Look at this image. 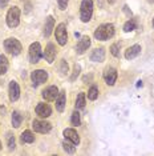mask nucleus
Instances as JSON below:
<instances>
[{
  "label": "nucleus",
  "mask_w": 154,
  "mask_h": 156,
  "mask_svg": "<svg viewBox=\"0 0 154 156\" xmlns=\"http://www.w3.org/2000/svg\"><path fill=\"white\" fill-rule=\"evenodd\" d=\"M120 48L121 44L120 43H114L110 45V54L114 56V58H120Z\"/></svg>",
  "instance_id": "c756f323"
},
{
  "label": "nucleus",
  "mask_w": 154,
  "mask_h": 156,
  "mask_svg": "<svg viewBox=\"0 0 154 156\" xmlns=\"http://www.w3.org/2000/svg\"><path fill=\"white\" fill-rule=\"evenodd\" d=\"M7 145H8V150L9 151H13L16 147V141H15V136L12 133H8L7 135Z\"/></svg>",
  "instance_id": "c85d7f7f"
},
{
  "label": "nucleus",
  "mask_w": 154,
  "mask_h": 156,
  "mask_svg": "<svg viewBox=\"0 0 154 156\" xmlns=\"http://www.w3.org/2000/svg\"><path fill=\"white\" fill-rule=\"evenodd\" d=\"M20 15H22V11L17 5H13L8 9L7 12V16H5V22H7V26L9 28H16L19 27L20 24Z\"/></svg>",
  "instance_id": "f03ea898"
},
{
  "label": "nucleus",
  "mask_w": 154,
  "mask_h": 156,
  "mask_svg": "<svg viewBox=\"0 0 154 156\" xmlns=\"http://www.w3.org/2000/svg\"><path fill=\"white\" fill-rule=\"evenodd\" d=\"M0 151H2V141H0Z\"/></svg>",
  "instance_id": "4c0bfd02"
},
{
  "label": "nucleus",
  "mask_w": 154,
  "mask_h": 156,
  "mask_svg": "<svg viewBox=\"0 0 154 156\" xmlns=\"http://www.w3.org/2000/svg\"><path fill=\"white\" fill-rule=\"evenodd\" d=\"M90 37L89 36H82L81 39H80L79 41H77V44H76V54L77 55H82V54H85L86 51H88V48L90 47Z\"/></svg>",
  "instance_id": "ddd939ff"
},
{
  "label": "nucleus",
  "mask_w": 154,
  "mask_h": 156,
  "mask_svg": "<svg viewBox=\"0 0 154 156\" xmlns=\"http://www.w3.org/2000/svg\"><path fill=\"white\" fill-rule=\"evenodd\" d=\"M62 148H64V151L66 152V154H75L76 152V145L73 143H71V141H68V140L62 141Z\"/></svg>",
  "instance_id": "a878e982"
},
{
  "label": "nucleus",
  "mask_w": 154,
  "mask_h": 156,
  "mask_svg": "<svg viewBox=\"0 0 154 156\" xmlns=\"http://www.w3.org/2000/svg\"><path fill=\"white\" fill-rule=\"evenodd\" d=\"M137 87H142V81H141V80H138V84H137Z\"/></svg>",
  "instance_id": "e433bc0d"
},
{
  "label": "nucleus",
  "mask_w": 154,
  "mask_h": 156,
  "mask_svg": "<svg viewBox=\"0 0 154 156\" xmlns=\"http://www.w3.org/2000/svg\"><path fill=\"white\" fill-rule=\"evenodd\" d=\"M31 7H32V4H31L29 2H27V3H25V13L31 12Z\"/></svg>",
  "instance_id": "72a5a7b5"
},
{
  "label": "nucleus",
  "mask_w": 154,
  "mask_h": 156,
  "mask_svg": "<svg viewBox=\"0 0 154 156\" xmlns=\"http://www.w3.org/2000/svg\"><path fill=\"white\" fill-rule=\"evenodd\" d=\"M59 72H60V75H61V76H66V75H68V72H69V66H68V63H66L64 59L60 60V66H59Z\"/></svg>",
  "instance_id": "bb28decb"
},
{
  "label": "nucleus",
  "mask_w": 154,
  "mask_h": 156,
  "mask_svg": "<svg viewBox=\"0 0 154 156\" xmlns=\"http://www.w3.org/2000/svg\"><path fill=\"white\" fill-rule=\"evenodd\" d=\"M22 141H23V143H27V144L33 143V141H35V135L31 132L29 129L24 131V132L22 133Z\"/></svg>",
  "instance_id": "5701e85b"
},
{
  "label": "nucleus",
  "mask_w": 154,
  "mask_h": 156,
  "mask_svg": "<svg viewBox=\"0 0 154 156\" xmlns=\"http://www.w3.org/2000/svg\"><path fill=\"white\" fill-rule=\"evenodd\" d=\"M152 24H153V28H154V19H153V23Z\"/></svg>",
  "instance_id": "58836bf2"
},
{
  "label": "nucleus",
  "mask_w": 154,
  "mask_h": 156,
  "mask_svg": "<svg viewBox=\"0 0 154 156\" xmlns=\"http://www.w3.org/2000/svg\"><path fill=\"white\" fill-rule=\"evenodd\" d=\"M93 16V0H82L80 5V19L82 23L90 22Z\"/></svg>",
  "instance_id": "7ed1b4c3"
},
{
  "label": "nucleus",
  "mask_w": 154,
  "mask_h": 156,
  "mask_svg": "<svg viewBox=\"0 0 154 156\" xmlns=\"http://www.w3.org/2000/svg\"><path fill=\"white\" fill-rule=\"evenodd\" d=\"M85 103H86L85 94H84V92H80V94L77 95V98H76V104H75L76 109H84L85 108Z\"/></svg>",
  "instance_id": "412c9836"
},
{
  "label": "nucleus",
  "mask_w": 154,
  "mask_h": 156,
  "mask_svg": "<svg viewBox=\"0 0 154 156\" xmlns=\"http://www.w3.org/2000/svg\"><path fill=\"white\" fill-rule=\"evenodd\" d=\"M28 58H29V63L36 64L40 62L43 58V49H41V44L38 41H35L29 45V51H28Z\"/></svg>",
  "instance_id": "39448f33"
},
{
  "label": "nucleus",
  "mask_w": 154,
  "mask_h": 156,
  "mask_svg": "<svg viewBox=\"0 0 154 156\" xmlns=\"http://www.w3.org/2000/svg\"><path fill=\"white\" fill-rule=\"evenodd\" d=\"M114 32H116V28L112 23H105V24H101V26L97 27V30L94 31L93 36L96 40H100V41H106L112 39L114 36Z\"/></svg>",
  "instance_id": "f257e3e1"
},
{
  "label": "nucleus",
  "mask_w": 154,
  "mask_h": 156,
  "mask_svg": "<svg viewBox=\"0 0 154 156\" xmlns=\"http://www.w3.org/2000/svg\"><path fill=\"white\" fill-rule=\"evenodd\" d=\"M9 0H0V8H5L7 5H8Z\"/></svg>",
  "instance_id": "473e14b6"
},
{
  "label": "nucleus",
  "mask_w": 154,
  "mask_h": 156,
  "mask_svg": "<svg viewBox=\"0 0 154 156\" xmlns=\"http://www.w3.org/2000/svg\"><path fill=\"white\" fill-rule=\"evenodd\" d=\"M71 123H72L73 127L81 126V115H80L79 109H76V111L72 113V116H71Z\"/></svg>",
  "instance_id": "393cba45"
},
{
  "label": "nucleus",
  "mask_w": 154,
  "mask_h": 156,
  "mask_svg": "<svg viewBox=\"0 0 154 156\" xmlns=\"http://www.w3.org/2000/svg\"><path fill=\"white\" fill-rule=\"evenodd\" d=\"M31 80H32V87L36 88L48 80V72L44 69H35L31 73Z\"/></svg>",
  "instance_id": "0eeeda50"
},
{
  "label": "nucleus",
  "mask_w": 154,
  "mask_h": 156,
  "mask_svg": "<svg viewBox=\"0 0 154 156\" xmlns=\"http://www.w3.org/2000/svg\"><path fill=\"white\" fill-rule=\"evenodd\" d=\"M32 128L35 129V132H38V133H48L51 132L52 129V124L45 122V120H33L32 122Z\"/></svg>",
  "instance_id": "1a4fd4ad"
},
{
  "label": "nucleus",
  "mask_w": 154,
  "mask_h": 156,
  "mask_svg": "<svg viewBox=\"0 0 154 156\" xmlns=\"http://www.w3.org/2000/svg\"><path fill=\"white\" fill-rule=\"evenodd\" d=\"M97 98H99V88H97V86H92L88 91V99L94 101Z\"/></svg>",
  "instance_id": "cd10ccee"
},
{
  "label": "nucleus",
  "mask_w": 154,
  "mask_h": 156,
  "mask_svg": "<svg viewBox=\"0 0 154 156\" xmlns=\"http://www.w3.org/2000/svg\"><path fill=\"white\" fill-rule=\"evenodd\" d=\"M22 122H23V115L19 111H13L11 116V123H12L13 128H19L22 126Z\"/></svg>",
  "instance_id": "aec40b11"
},
{
  "label": "nucleus",
  "mask_w": 154,
  "mask_h": 156,
  "mask_svg": "<svg viewBox=\"0 0 154 156\" xmlns=\"http://www.w3.org/2000/svg\"><path fill=\"white\" fill-rule=\"evenodd\" d=\"M59 88L56 86H48L45 90H43V92H41V96H43V99L45 101H55L56 98L59 96Z\"/></svg>",
  "instance_id": "9b49d317"
},
{
  "label": "nucleus",
  "mask_w": 154,
  "mask_h": 156,
  "mask_svg": "<svg viewBox=\"0 0 154 156\" xmlns=\"http://www.w3.org/2000/svg\"><path fill=\"white\" fill-rule=\"evenodd\" d=\"M68 3H69V0H57V5L61 11H65L66 7H68Z\"/></svg>",
  "instance_id": "2f4dec72"
},
{
  "label": "nucleus",
  "mask_w": 154,
  "mask_h": 156,
  "mask_svg": "<svg viewBox=\"0 0 154 156\" xmlns=\"http://www.w3.org/2000/svg\"><path fill=\"white\" fill-rule=\"evenodd\" d=\"M4 49L12 56H17L22 54L23 51V45L17 40L16 37H8L4 40Z\"/></svg>",
  "instance_id": "20e7f679"
},
{
  "label": "nucleus",
  "mask_w": 154,
  "mask_h": 156,
  "mask_svg": "<svg viewBox=\"0 0 154 156\" xmlns=\"http://www.w3.org/2000/svg\"><path fill=\"white\" fill-rule=\"evenodd\" d=\"M44 58L45 60H47L49 64H52V63L55 62L56 59V55H57V52H56V47L53 43H48L47 47H45V51H44Z\"/></svg>",
  "instance_id": "2eb2a0df"
},
{
  "label": "nucleus",
  "mask_w": 154,
  "mask_h": 156,
  "mask_svg": "<svg viewBox=\"0 0 154 156\" xmlns=\"http://www.w3.org/2000/svg\"><path fill=\"white\" fill-rule=\"evenodd\" d=\"M35 111H36V115L41 119H47L52 115V108L47 103H38L36 105V108H35Z\"/></svg>",
  "instance_id": "f8f14e48"
},
{
  "label": "nucleus",
  "mask_w": 154,
  "mask_h": 156,
  "mask_svg": "<svg viewBox=\"0 0 154 156\" xmlns=\"http://www.w3.org/2000/svg\"><path fill=\"white\" fill-rule=\"evenodd\" d=\"M8 96L9 100L12 103H15L19 100L20 98V86L16 80H11L9 81V86H8Z\"/></svg>",
  "instance_id": "9d476101"
},
{
  "label": "nucleus",
  "mask_w": 154,
  "mask_h": 156,
  "mask_svg": "<svg viewBox=\"0 0 154 156\" xmlns=\"http://www.w3.org/2000/svg\"><path fill=\"white\" fill-rule=\"evenodd\" d=\"M102 77L105 80V83L108 84V86H114L116 81H117V77H118V72L117 69L114 68V67H106V68L104 69V73H102Z\"/></svg>",
  "instance_id": "6e6552de"
},
{
  "label": "nucleus",
  "mask_w": 154,
  "mask_h": 156,
  "mask_svg": "<svg viewBox=\"0 0 154 156\" xmlns=\"http://www.w3.org/2000/svg\"><path fill=\"white\" fill-rule=\"evenodd\" d=\"M89 59H90V62H93V63H102L105 60V48L100 47V48L93 49Z\"/></svg>",
  "instance_id": "f3484780"
},
{
  "label": "nucleus",
  "mask_w": 154,
  "mask_h": 156,
  "mask_svg": "<svg viewBox=\"0 0 154 156\" xmlns=\"http://www.w3.org/2000/svg\"><path fill=\"white\" fill-rule=\"evenodd\" d=\"M62 135H64V139L65 140L71 141V143H73L75 145H79L80 141H81L79 133H77V131L73 129V128H65L64 132H62Z\"/></svg>",
  "instance_id": "4468645a"
},
{
  "label": "nucleus",
  "mask_w": 154,
  "mask_h": 156,
  "mask_svg": "<svg viewBox=\"0 0 154 156\" xmlns=\"http://www.w3.org/2000/svg\"><path fill=\"white\" fill-rule=\"evenodd\" d=\"M80 72H81V67H80L79 64L73 66V73H72V76H71V81H75L77 77H79Z\"/></svg>",
  "instance_id": "7c9ffc66"
},
{
  "label": "nucleus",
  "mask_w": 154,
  "mask_h": 156,
  "mask_svg": "<svg viewBox=\"0 0 154 156\" xmlns=\"http://www.w3.org/2000/svg\"><path fill=\"white\" fill-rule=\"evenodd\" d=\"M8 67H9V63H8V59H7L5 55H0V76L2 75H5L7 71H8Z\"/></svg>",
  "instance_id": "4be33fe9"
},
{
  "label": "nucleus",
  "mask_w": 154,
  "mask_h": 156,
  "mask_svg": "<svg viewBox=\"0 0 154 156\" xmlns=\"http://www.w3.org/2000/svg\"><path fill=\"white\" fill-rule=\"evenodd\" d=\"M108 3H109V4H114L116 0H108Z\"/></svg>",
  "instance_id": "c9c22d12"
},
{
  "label": "nucleus",
  "mask_w": 154,
  "mask_h": 156,
  "mask_svg": "<svg viewBox=\"0 0 154 156\" xmlns=\"http://www.w3.org/2000/svg\"><path fill=\"white\" fill-rule=\"evenodd\" d=\"M137 28V22L136 19H129L126 23L124 24V32H133Z\"/></svg>",
  "instance_id": "b1692460"
},
{
  "label": "nucleus",
  "mask_w": 154,
  "mask_h": 156,
  "mask_svg": "<svg viewBox=\"0 0 154 156\" xmlns=\"http://www.w3.org/2000/svg\"><path fill=\"white\" fill-rule=\"evenodd\" d=\"M124 11L126 12L129 16H132V11H129V7H128V5H124Z\"/></svg>",
  "instance_id": "f704fd0d"
},
{
  "label": "nucleus",
  "mask_w": 154,
  "mask_h": 156,
  "mask_svg": "<svg viewBox=\"0 0 154 156\" xmlns=\"http://www.w3.org/2000/svg\"><path fill=\"white\" fill-rule=\"evenodd\" d=\"M55 37L57 40L59 45L64 47L68 41V31H66V24L65 23H60L55 30Z\"/></svg>",
  "instance_id": "423d86ee"
},
{
  "label": "nucleus",
  "mask_w": 154,
  "mask_h": 156,
  "mask_svg": "<svg viewBox=\"0 0 154 156\" xmlns=\"http://www.w3.org/2000/svg\"><path fill=\"white\" fill-rule=\"evenodd\" d=\"M53 30H55V19H53V16H47V19H45V23H44V31H43V34H44V36L45 37H49L52 32H53Z\"/></svg>",
  "instance_id": "a211bd4d"
},
{
  "label": "nucleus",
  "mask_w": 154,
  "mask_h": 156,
  "mask_svg": "<svg viewBox=\"0 0 154 156\" xmlns=\"http://www.w3.org/2000/svg\"><path fill=\"white\" fill-rule=\"evenodd\" d=\"M65 105H66V94L65 91H60L59 92V96L56 98V109L57 112H64L65 109Z\"/></svg>",
  "instance_id": "6ab92c4d"
},
{
  "label": "nucleus",
  "mask_w": 154,
  "mask_h": 156,
  "mask_svg": "<svg viewBox=\"0 0 154 156\" xmlns=\"http://www.w3.org/2000/svg\"><path fill=\"white\" fill-rule=\"evenodd\" d=\"M141 51H142V48H141V45L139 44H133L130 45L126 51H125V59L126 60H132V59H136L137 56L141 54Z\"/></svg>",
  "instance_id": "dca6fc26"
}]
</instances>
